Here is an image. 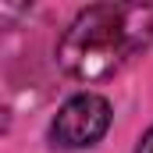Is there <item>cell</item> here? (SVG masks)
Instances as JSON below:
<instances>
[{"instance_id": "1", "label": "cell", "mask_w": 153, "mask_h": 153, "mask_svg": "<svg viewBox=\"0 0 153 153\" xmlns=\"http://www.w3.org/2000/svg\"><path fill=\"white\" fill-rule=\"evenodd\" d=\"M153 39L150 4H93L78 11L57 43L61 68L78 82H103L117 75Z\"/></svg>"}, {"instance_id": "2", "label": "cell", "mask_w": 153, "mask_h": 153, "mask_svg": "<svg viewBox=\"0 0 153 153\" xmlns=\"http://www.w3.org/2000/svg\"><path fill=\"white\" fill-rule=\"evenodd\" d=\"M111 128V103L96 93L71 96L50 125V143L57 150H85L96 146Z\"/></svg>"}, {"instance_id": "3", "label": "cell", "mask_w": 153, "mask_h": 153, "mask_svg": "<svg viewBox=\"0 0 153 153\" xmlns=\"http://www.w3.org/2000/svg\"><path fill=\"white\" fill-rule=\"evenodd\" d=\"M135 153H153V128L143 135V143H139V150H135Z\"/></svg>"}]
</instances>
